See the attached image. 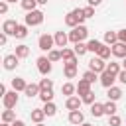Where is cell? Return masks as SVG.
Listing matches in <instances>:
<instances>
[{
	"label": "cell",
	"mask_w": 126,
	"mask_h": 126,
	"mask_svg": "<svg viewBox=\"0 0 126 126\" xmlns=\"http://www.w3.org/2000/svg\"><path fill=\"white\" fill-rule=\"evenodd\" d=\"M85 20H87V18L83 16V8H75V10L67 12V16H65V24H67L71 30L77 28V26H81Z\"/></svg>",
	"instance_id": "6da1fadb"
},
{
	"label": "cell",
	"mask_w": 126,
	"mask_h": 126,
	"mask_svg": "<svg viewBox=\"0 0 126 126\" xmlns=\"http://www.w3.org/2000/svg\"><path fill=\"white\" fill-rule=\"evenodd\" d=\"M43 12L41 10H33V12H28L26 14V18H24V24L28 26V28H35V26H39L41 22H43Z\"/></svg>",
	"instance_id": "7a4b0ae2"
},
{
	"label": "cell",
	"mask_w": 126,
	"mask_h": 126,
	"mask_svg": "<svg viewBox=\"0 0 126 126\" xmlns=\"http://www.w3.org/2000/svg\"><path fill=\"white\" fill-rule=\"evenodd\" d=\"M89 35V30H87V26H77V28H73L71 32H69V41L75 45V43H79V41H83L85 37Z\"/></svg>",
	"instance_id": "3957f363"
},
{
	"label": "cell",
	"mask_w": 126,
	"mask_h": 126,
	"mask_svg": "<svg viewBox=\"0 0 126 126\" xmlns=\"http://www.w3.org/2000/svg\"><path fill=\"white\" fill-rule=\"evenodd\" d=\"M53 45H55V37L53 35H49V33H41L39 35V39H37V47L41 49V51H51L53 49Z\"/></svg>",
	"instance_id": "277c9868"
},
{
	"label": "cell",
	"mask_w": 126,
	"mask_h": 126,
	"mask_svg": "<svg viewBox=\"0 0 126 126\" xmlns=\"http://www.w3.org/2000/svg\"><path fill=\"white\" fill-rule=\"evenodd\" d=\"M37 71L43 75V77H47L49 73H51V69H53V65H51V61L45 57V55H41V57H37Z\"/></svg>",
	"instance_id": "5b68a950"
},
{
	"label": "cell",
	"mask_w": 126,
	"mask_h": 126,
	"mask_svg": "<svg viewBox=\"0 0 126 126\" xmlns=\"http://www.w3.org/2000/svg\"><path fill=\"white\" fill-rule=\"evenodd\" d=\"M106 65H108V63H106L104 59H100V57H93V59L89 61V69L94 71V73H98V75L106 71Z\"/></svg>",
	"instance_id": "8992f818"
},
{
	"label": "cell",
	"mask_w": 126,
	"mask_h": 126,
	"mask_svg": "<svg viewBox=\"0 0 126 126\" xmlns=\"http://www.w3.org/2000/svg\"><path fill=\"white\" fill-rule=\"evenodd\" d=\"M2 65H4L6 71H14V69L20 65V57H18L16 53H8V55L4 57V63H2Z\"/></svg>",
	"instance_id": "52a82bcc"
},
{
	"label": "cell",
	"mask_w": 126,
	"mask_h": 126,
	"mask_svg": "<svg viewBox=\"0 0 126 126\" xmlns=\"http://www.w3.org/2000/svg\"><path fill=\"white\" fill-rule=\"evenodd\" d=\"M118 77L116 75H112L110 71H104V73H100V77H98V81H100V85L104 87V89H110V87H114V81H116Z\"/></svg>",
	"instance_id": "ba28073f"
},
{
	"label": "cell",
	"mask_w": 126,
	"mask_h": 126,
	"mask_svg": "<svg viewBox=\"0 0 126 126\" xmlns=\"http://www.w3.org/2000/svg\"><path fill=\"white\" fill-rule=\"evenodd\" d=\"M2 104H4V108H14L16 104H18V93L16 91H8L6 93V96L2 98Z\"/></svg>",
	"instance_id": "9c48e42d"
},
{
	"label": "cell",
	"mask_w": 126,
	"mask_h": 126,
	"mask_svg": "<svg viewBox=\"0 0 126 126\" xmlns=\"http://www.w3.org/2000/svg\"><path fill=\"white\" fill-rule=\"evenodd\" d=\"M81 104H83V98L81 96H69L65 100V108L71 112V110H81Z\"/></svg>",
	"instance_id": "30bf717a"
},
{
	"label": "cell",
	"mask_w": 126,
	"mask_h": 126,
	"mask_svg": "<svg viewBox=\"0 0 126 126\" xmlns=\"http://www.w3.org/2000/svg\"><path fill=\"white\" fill-rule=\"evenodd\" d=\"M69 122L75 124V126H81V124H85V114L81 110H71L69 112Z\"/></svg>",
	"instance_id": "8fae6325"
},
{
	"label": "cell",
	"mask_w": 126,
	"mask_h": 126,
	"mask_svg": "<svg viewBox=\"0 0 126 126\" xmlns=\"http://www.w3.org/2000/svg\"><path fill=\"white\" fill-rule=\"evenodd\" d=\"M16 28H18V22H16V20H6V22L2 24V33L14 35V33H16Z\"/></svg>",
	"instance_id": "7c38bea8"
},
{
	"label": "cell",
	"mask_w": 126,
	"mask_h": 126,
	"mask_svg": "<svg viewBox=\"0 0 126 126\" xmlns=\"http://www.w3.org/2000/svg\"><path fill=\"white\" fill-rule=\"evenodd\" d=\"M55 47H67V41H69V33H65V32H57L55 35Z\"/></svg>",
	"instance_id": "4fadbf2b"
},
{
	"label": "cell",
	"mask_w": 126,
	"mask_h": 126,
	"mask_svg": "<svg viewBox=\"0 0 126 126\" xmlns=\"http://www.w3.org/2000/svg\"><path fill=\"white\" fill-rule=\"evenodd\" d=\"M93 89H91V83L89 81H85V79H79V83H77V94L79 96H85L87 93H91Z\"/></svg>",
	"instance_id": "5bb4252c"
},
{
	"label": "cell",
	"mask_w": 126,
	"mask_h": 126,
	"mask_svg": "<svg viewBox=\"0 0 126 126\" xmlns=\"http://www.w3.org/2000/svg\"><path fill=\"white\" fill-rule=\"evenodd\" d=\"M26 87H28L26 79H22V77L12 79V91H16V93H24V91H26Z\"/></svg>",
	"instance_id": "9a60e30c"
},
{
	"label": "cell",
	"mask_w": 126,
	"mask_h": 126,
	"mask_svg": "<svg viewBox=\"0 0 126 126\" xmlns=\"http://www.w3.org/2000/svg\"><path fill=\"white\" fill-rule=\"evenodd\" d=\"M39 93H41V89H39V85H35V83H28V87H26V91H24V94L30 96V98L39 96Z\"/></svg>",
	"instance_id": "2e32d148"
},
{
	"label": "cell",
	"mask_w": 126,
	"mask_h": 126,
	"mask_svg": "<svg viewBox=\"0 0 126 126\" xmlns=\"http://www.w3.org/2000/svg\"><path fill=\"white\" fill-rule=\"evenodd\" d=\"M112 55L114 57H118V59H124L126 57V43H114L112 45Z\"/></svg>",
	"instance_id": "e0dca14e"
},
{
	"label": "cell",
	"mask_w": 126,
	"mask_h": 126,
	"mask_svg": "<svg viewBox=\"0 0 126 126\" xmlns=\"http://www.w3.org/2000/svg\"><path fill=\"white\" fill-rule=\"evenodd\" d=\"M104 43L106 45H114V43H118V32H112V30H108V32H104Z\"/></svg>",
	"instance_id": "ac0fdd59"
},
{
	"label": "cell",
	"mask_w": 126,
	"mask_h": 126,
	"mask_svg": "<svg viewBox=\"0 0 126 126\" xmlns=\"http://www.w3.org/2000/svg\"><path fill=\"white\" fill-rule=\"evenodd\" d=\"M61 93L69 98V96H75V93H77V85H73V83H63L61 85Z\"/></svg>",
	"instance_id": "d6986e66"
},
{
	"label": "cell",
	"mask_w": 126,
	"mask_h": 126,
	"mask_svg": "<svg viewBox=\"0 0 126 126\" xmlns=\"http://www.w3.org/2000/svg\"><path fill=\"white\" fill-rule=\"evenodd\" d=\"M32 122H35V124H41L43 122V118H45V112H43V108H32Z\"/></svg>",
	"instance_id": "ffe728a7"
},
{
	"label": "cell",
	"mask_w": 126,
	"mask_h": 126,
	"mask_svg": "<svg viewBox=\"0 0 126 126\" xmlns=\"http://www.w3.org/2000/svg\"><path fill=\"white\" fill-rule=\"evenodd\" d=\"M110 55H112V47H110V45H106V43H102V45H100V49L96 51V57H100V59H104V61H106Z\"/></svg>",
	"instance_id": "44dd1931"
},
{
	"label": "cell",
	"mask_w": 126,
	"mask_h": 126,
	"mask_svg": "<svg viewBox=\"0 0 126 126\" xmlns=\"http://www.w3.org/2000/svg\"><path fill=\"white\" fill-rule=\"evenodd\" d=\"M63 73L67 79H75L77 77V65H71V63H63Z\"/></svg>",
	"instance_id": "7402d4cb"
},
{
	"label": "cell",
	"mask_w": 126,
	"mask_h": 126,
	"mask_svg": "<svg viewBox=\"0 0 126 126\" xmlns=\"http://www.w3.org/2000/svg\"><path fill=\"white\" fill-rule=\"evenodd\" d=\"M106 94H108V100H114L116 102L118 98H122V89L120 87H110Z\"/></svg>",
	"instance_id": "603a6c76"
},
{
	"label": "cell",
	"mask_w": 126,
	"mask_h": 126,
	"mask_svg": "<svg viewBox=\"0 0 126 126\" xmlns=\"http://www.w3.org/2000/svg\"><path fill=\"white\" fill-rule=\"evenodd\" d=\"M91 114H93L94 118H100V116L104 114V104H102V102H94V104H91Z\"/></svg>",
	"instance_id": "cb8c5ba5"
},
{
	"label": "cell",
	"mask_w": 126,
	"mask_h": 126,
	"mask_svg": "<svg viewBox=\"0 0 126 126\" xmlns=\"http://www.w3.org/2000/svg\"><path fill=\"white\" fill-rule=\"evenodd\" d=\"M73 51H75V55H77V57H83V55L89 51V47H87V43H85V41H79V43H75V45H73Z\"/></svg>",
	"instance_id": "d4e9b609"
},
{
	"label": "cell",
	"mask_w": 126,
	"mask_h": 126,
	"mask_svg": "<svg viewBox=\"0 0 126 126\" xmlns=\"http://www.w3.org/2000/svg\"><path fill=\"white\" fill-rule=\"evenodd\" d=\"M20 59H26L28 55H30V47L26 45V43H20V45H16V51H14Z\"/></svg>",
	"instance_id": "484cf974"
},
{
	"label": "cell",
	"mask_w": 126,
	"mask_h": 126,
	"mask_svg": "<svg viewBox=\"0 0 126 126\" xmlns=\"http://www.w3.org/2000/svg\"><path fill=\"white\" fill-rule=\"evenodd\" d=\"M77 55H75V51L71 49V47H63L61 49V59H63V63H67V61H71V59H75Z\"/></svg>",
	"instance_id": "4316f807"
},
{
	"label": "cell",
	"mask_w": 126,
	"mask_h": 126,
	"mask_svg": "<svg viewBox=\"0 0 126 126\" xmlns=\"http://www.w3.org/2000/svg\"><path fill=\"white\" fill-rule=\"evenodd\" d=\"M116 110H118V108H116V102H114V100L104 102V114H106V116H114Z\"/></svg>",
	"instance_id": "83f0119b"
},
{
	"label": "cell",
	"mask_w": 126,
	"mask_h": 126,
	"mask_svg": "<svg viewBox=\"0 0 126 126\" xmlns=\"http://www.w3.org/2000/svg\"><path fill=\"white\" fill-rule=\"evenodd\" d=\"M28 35V26L26 24H18V28H16V33H14V37H18V39H24Z\"/></svg>",
	"instance_id": "f1b7e54d"
},
{
	"label": "cell",
	"mask_w": 126,
	"mask_h": 126,
	"mask_svg": "<svg viewBox=\"0 0 126 126\" xmlns=\"http://www.w3.org/2000/svg\"><path fill=\"white\" fill-rule=\"evenodd\" d=\"M106 71H110L112 75H116V77H118V73L122 71V63H116V61H110V63L106 65Z\"/></svg>",
	"instance_id": "f546056e"
},
{
	"label": "cell",
	"mask_w": 126,
	"mask_h": 126,
	"mask_svg": "<svg viewBox=\"0 0 126 126\" xmlns=\"http://www.w3.org/2000/svg\"><path fill=\"white\" fill-rule=\"evenodd\" d=\"M43 112H45V116H55V112H57L55 102H53V100H51V102H45V104H43Z\"/></svg>",
	"instance_id": "4dcf8cb0"
},
{
	"label": "cell",
	"mask_w": 126,
	"mask_h": 126,
	"mask_svg": "<svg viewBox=\"0 0 126 126\" xmlns=\"http://www.w3.org/2000/svg\"><path fill=\"white\" fill-rule=\"evenodd\" d=\"M16 120V112L14 110H10V108H6L4 112H2V122H8V124H12Z\"/></svg>",
	"instance_id": "1f68e13d"
},
{
	"label": "cell",
	"mask_w": 126,
	"mask_h": 126,
	"mask_svg": "<svg viewBox=\"0 0 126 126\" xmlns=\"http://www.w3.org/2000/svg\"><path fill=\"white\" fill-rule=\"evenodd\" d=\"M20 4H22V8H24L26 12H33V10H37V8H35V6H37V0H22Z\"/></svg>",
	"instance_id": "d6a6232c"
},
{
	"label": "cell",
	"mask_w": 126,
	"mask_h": 126,
	"mask_svg": "<svg viewBox=\"0 0 126 126\" xmlns=\"http://www.w3.org/2000/svg\"><path fill=\"white\" fill-rule=\"evenodd\" d=\"M39 100L45 104V102H51L53 100V89H49V91H41L39 93Z\"/></svg>",
	"instance_id": "836d02e7"
},
{
	"label": "cell",
	"mask_w": 126,
	"mask_h": 126,
	"mask_svg": "<svg viewBox=\"0 0 126 126\" xmlns=\"http://www.w3.org/2000/svg\"><path fill=\"white\" fill-rule=\"evenodd\" d=\"M100 45H102V41H98V39H91V41H87V47H89V51H93V53H96V51L100 49Z\"/></svg>",
	"instance_id": "e575fe53"
},
{
	"label": "cell",
	"mask_w": 126,
	"mask_h": 126,
	"mask_svg": "<svg viewBox=\"0 0 126 126\" xmlns=\"http://www.w3.org/2000/svg\"><path fill=\"white\" fill-rule=\"evenodd\" d=\"M83 79H85V81H89V83L93 85V83L98 79V73H94V71H91V69H89V71H85V73H83Z\"/></svg>",
	"instance_id": "d590c367"
},
{
	"label": "cell",
	"mask_w": 126,
	"mask_h": 126,
	"mask_svg": "<svg viewBox=\"0 0 126 126\" xmlns=\"http://www.w3.org/2000/svg\"><path fill=\"white\" fill-rule=\"evenodd\" d=\"M47 59H49L51 63L59 61V59H61V49H51V51L47 53Z\"/></svg>",
	"instance_id": "8d00e7d4"
},
{
	"label": "cell",
	"mask_w": 126,
	"mask_h": 126,
	"mask_svg": "<svg viewBox=\"0 0 126 126\" xmlns=\"http://www.w3.org/2000/svg\"><path fill=\"white\" fill-rule=\"evenodd\" d=\"M37 85H39L41 91H49V89H53V81H51V79H41Z\"/></svg>",
	"instance_id": "74e56055"
},
{
	"label": "cell",
	"mask_w": 126,
	"mask_h": 126,
	"mask_svg": "<svg viewBox=\"0 0 126 126\" xmlns=\"http://www.w3.org/2000/svg\"><path fill=\"white\" fill-rule=\"evenodd\" d=\"M81 98H83V102H85V104H94V102H96V100H94V93H93V91H91V93H87V94H85V96H81Z\"/></svg>",
	"instance_id": "f35d334b"
},
{
	"label": "cell",
	"mask_w": 126,
	"mask_h": 126,
	"mask_svg": "<svg viewBox=\"0 0 126 126\" xmlns=\"http://www.w3.org/2000/svg\"><path fill=\"white\" fill-rule=\"evenodd\" d=\"M120 124H122V118L120 116H116V114L114 116H108V126H120Z\"/></svg>",
	"instance_id": "ab89813d"
},
{
	"label": "cell",
	"mask_w": 126,
	"mask_h": 126,
	"mask_svg": "<svg viewBox=\"0 0 126 126\" xmlns=\"http://www.w3.org/2000/svg\"><path fill=\"white\" fill-rule=\"evenodd\" d=\"M83 16H85V18H93V16H94V8H93V6H85V8H83Z\"/></svg>",
	"instance_id": "60d3db41"
},
{
	"label": "cell",
	"mask_w": 126,
	"mask_h": 126,
	"mask_svg": "<svg viewBox=\"0 0 126 126\" xmlns=\"http://www.w3.org/2000/svg\"><path fill=\"white\" fill-rule=\"evenodd\" d=\"M118 41L126 43V30H118Z\"/></svg>",
	"instance_id": "b9f144b4"
},
{
	"label": "cell",
	"mask_w": 126,
	"mask_h": 126,
	"mask_svg": "<svg viewBox=\"0 0 126 126\" xmlns=\"http://www.w3.org/2000/svg\"><path fill=\"white\" fill-rule=\"evenodd\" d=\"M118 81H120L122 85H126V69H122V71L118 73Z\"/></svg>",
	"instance_id": "7bdbcfd3"
},
{
	"label": "cell",
	"mask_w": 126,
	"mask_h": 126,
	"mask_svg": "<svg viewBox=\"0 0 126 126\" xmlns=\"http://www.w3.org/2000/svg\"><path fill=\"white\" fill-rule=\"evenodd\" d=\"M6 12H8V2L2 0V2H0V14H6Z\"/></svg>",
	"instance_id": "ee69618b"
},
{
	"label": "cell",
	"mask_w": 126,
	"mask_h": 126,
	"mask_svg": "<svg viewBox=\"0 0 126 126\" xmlns=\"http://www.w3.org/2000/svg\"><path fill=\"white\" fill-rule=\"evenodd\" d=\"M8 43V35L6 33H0V45H6Z\"/></svg>",
	"instance_id": "f6af8a7d"
},
{
	"label": "cell",
	"mask_w": 126,
	"mask_h": 126,
	"mask_svg": "<svg viewBox=\"0 0 126 126\" xmlns=\"http://www.w3.org/2000/svg\"><path fill=\"white\" fill-rule=\"evenodd\" d=\"M87 2H89V6H93V8H96V6H98V4L102 2V0H87Z\"/></svg>",
	"instance_id": "bcb514c9"
},
{
	"label": "cell",
	"mask_w": 126,
	"mask_h": 126,
	"mask_svg": "<svg viewBox=\"0 0 126 126\" xmlns=\"http://www.w3.org/2000/svg\"><path fill=\"white\" fill-rule=\"evenodd\" d=\"M12 126H26V122H24V120H14Z\"/></svg>",
	"instance_id": "7dc6e473"
},
{
	"label": "cell",
	"mask_w": 126,
	"mask_h": 126,
	"mask_svg": "<svg viewBox=\"0 0 126 126\" xmlns=\"http://www.w3.org/2000/svg\"><path fill=\"white\" fill-rule=\"evenodd\" d=\"M37 4H41V6H45V4H47V0H37Z\"/></svg>",
	"instance_id": "c3c4849f"
},
{
	"label": "cell",
	"mask_w": 126,
	"mask_h": 126,
	"mask_svg": "<svg viewBox=\"0 0 126 126\" xmlns=\"http://www.w3.org/2000/svg\"><path fill=\"white\" fill-rule=\"evenodd\" d=\"M122 69H126V57L122 59Z\"/></svg>",
	"instance_id": "681fc988"
},
{
	"label": "cell",
	"mask_w": 126,
	"mask_h": 126,
	"mask_svg": "<svg viewBox=\"0 0 126 126\" xmlns=\"http://www.w3.org/2000/svg\"><path fill=\"white\" fill-rule=\"evenodd\" d=\"M81 126H93V124H89V122H85V124H81Z\"/></svg>",
	"instance_id": "f907efd6"
},
{
	"label": "cell",
	"mask_w": 126,
	"mask_h": 126,
	"mask_svg": "<svg viewBox=\"0 0 126 126\" xmlns=\"http://www.w3.org/2000/svg\"><path fill=\"white\" fill-rule=\"evenodd\" d=\"M6 2H8V4H10V2H16V0H6Z\"/></svg>",
	"instance_id": "816d5d0a"
},
{
	"label": "cell",
	"mask_w": 126,
	"mask_h": 126,
	"mask_svg": "<svg viewBox=\"0 0 126 126\" xmlns=\"http://www.w3.org/2000/svg\"><path fill=\"white\" fill-rule=\"evenodd\" d=\"M35 126H43V124H35Z\"/></svg>",
	"instance_id": "f5cc1de1"
}]
</instances>
